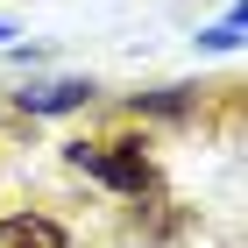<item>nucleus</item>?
Instances as JSON below:
<instances>
[{"label":"nucleus","mask_w":248,"mask_h":248,"mask_svg":"<svg viewBox=\"0 0 248 248\" xmlns=\"http://www.w3.org/2000/svg\"><path fill=\"white\" fill-rule=\"evenodd\" d=\"M64 156H71V170L99 177V185H114V191H149L156 185L142 142H64Z\"/></svg>","instance_id":"1"},{"label":"nucleus","mask_w":248,"mask_h":248,"mask_svg":"<svg viewBox=\"0 0 248 248\" xmlns=\"http://www.w3.org/2000/svg\"><path fill=\"white\" fill-rule=\"evenodd\" d=\"M15 99H21V114H71L93 99V78H50V85H29Z\"/></svg>","instance_id":"2"},{"label":"nucleus","mask_w":248,"mask_h":248,"mask_svg":"<svg viewBox=\"0 0 248 248\" xmlns=\"http://www.w3.org/2000/svg\"><path fill=\"white\" fill-rule=\"evenodd\" d=\"M0 248H71V241H64V227L50 213H7L0 220Z\"/></svg>","instance_id":"3"},{"label":"nucleus","mask_w":248,"mask_h":248,"mask_svg":"<svg viewBox=\"0 0 248 248\" xmlns=\"http://www.w3.org/2000/svg\"><path fill=\"white\" fill-rule=\"evenodd\" d=\"M241 29H248V15H241V7H227L213 29H199V50H220V57H227V50H241Z\"/></svg>","instance_id":"4"},{"label":"nucleus","mask_w":248,"mask_h":248,"mask_svg":"<svg viewBox=\"0 0 248 248\" xmlns=\"http://www.w3.org/2000/svg\"><path fill=\"white\" fill-rule=\"evenodd\" d=\"M142 107L149 114H185L191 99H185V85H163V93H142Z\"/></svg>","instance_id":"5"},{"label":"nucleus","mask_w":248,"mask_h":248,"mask_svg":"<svg viewBox=\"0 0 248 248\" xmlns=\"http://www.w3.org/2000/svg\"><path fill=\"white\" fill-rule=\"evenodd\" d=\"M7 36H15V21H0V43H7Z\"/></svg>","instance_id":"6"}]
</instances>
